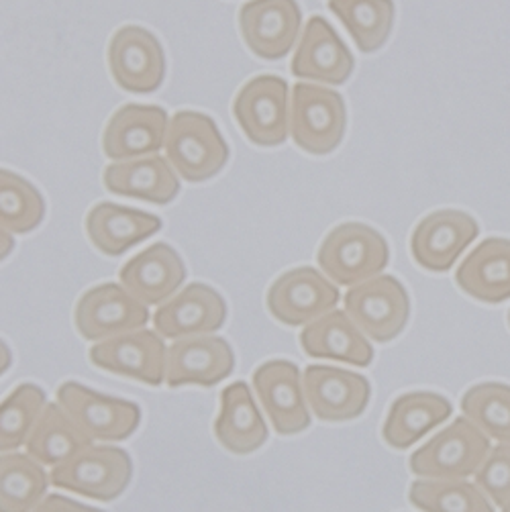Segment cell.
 <instances>
[{
  "label": "cell",
  "mask_w": 510,
  "mask_h": 512,
  "mask_svg": "<svg viewBox=\"0 0 510 512\" xmlns=\"http://www.w3.org/2000/svg\"><path fill=\"white\" fill-rule=\"evenodd\" d=\"M253 392L278 435L290 437L311 427V408L296 364L286 360L262 364L253 372Z\"/></svg>",
  "instance_id": "obj_12"
},
{
  "label": "cell",
  "mask_w": 510,
  "mask_h": 512,
  "mask_svg": "<svg viewBox=\"0 0 510 512\" xmlns=\"http://www.w3.org/2000/svg\"><path fill=\"white\" fill-rule=\"evenodd\" d=\"M343 302L347 317L376 343L396 339L411 319V298L406 288L388 274L351 286Z\"/></svg>",
  "instance_id": "obj_8"
},
{
  "label": "cell",
  "mask_w": 510,
  "mask_h": 512,
  "mask_svg": "<svg viewBox=\"0 0 510 512\" xmlns=\"http://www.w3.org/2000/svg\"><path fill=\"white\" fill-rule=\"evenodd\" d=\"M302 384L311 413L325 423L362 417L372 396L368 378L333 366H309L302 372Z\"/></svg>",
  "instance_id": "obj_16"
},
{
  "label": "cell",
  "mask_w": 510,
  "mask_h": 512,
  "mask_svg": "<svg viewBox=\"0 0 510 512\" xmlns=\"http://www.w3.org/2000/svg\"><path fill=\"white\" fill-rule=\"evenodd\" d=\"M408 500L421 512H494L492 500L468 480H417Z\"/></svg>",
  "instance_id": "obj_32"
},
{
  "label": "cell",
  "mask_w": 510,
  "mask_h": 512,
  "mask_svg": "<svg viewBox=\"0 0 510 512\" xmlns=\"http://www.w3.org/2000/svg\"><path fill=\"white\" fill-rule=\"evenodd\" d=\"M290 70L302 80L339 86L353 74V56L327 19L313 17L302 29Z\"/></svg>",
  "instance_id": "obj_21"
},
{
  "label": "cell",
  "mask_w": 510,
  "mask_h": 512,
  "mask_svg": "<svg viewBox=\"0 0 510 512\" xmlns=\"http://www.w3.org/2000/svg\"><path fill=\"white\" fill-rule=\"evenodd\" d=\"M490 449V439L464 417L419 447L408 466L425 480H466L480 470Z\"/></svg>",
  "instance_id": "obj_3"
},
{
  "label": "cell",
  "mask_w": 510,
  "mask_h": 512,
  "mask_svg": "<svg viewBox=\"0 0 510 512\" xmlns=\"http://www.w3.org/2000/svg\"><path fill=\"white\" fill-rule=\"evenodd\" d=\"M133 478L131 455L115 445L90 443L49 474V482L96 502L117 500Z\"/></svg>",
  "instance_id": "obj_4"
},
{
  "label": "cell",
  "mask_w": 510,
  "mask_h": 512,
  "mask_svg": "<svg viewBox=\"0 0 510 512\" xmlns=\"http://www.w3.org/2000/svg\"><path fill=\"white\" fill-rule=\"evenodd\" d=\"M170 127L168 113L158 105H125L102 133V151L113 162L156 156L164 149Z\"/></svg>",
  "instance_id": "obj_18"
},
{
  "label": "cell",
  "mask_w": 510,
  "mask_h": 512,
  "mask_svg": "<svg viewBox=\"0 0 510 512\" xmlns=\"http://www.w3.org/2000/svg\"><path fill=\"white\" fill-rule=\"evenodd\" d=\"M74 323L82 339L107 341L131 331L145 329L149 309L121 284L107 282L86 290L76 302Z\"/></svg>",
  "instance_id": "obj_10"
},
{
  "label": "cell",
  "mask_w": 510,
  "mask_h": 512,
  "mask_svg": "<svg viewBox=\"0 0 510 512\" xmlns=\"http://www.w3.org/2000/svg\"><path fill=\"white\" fill-rule=\"evenodd\" d=\"M186 276L180 253L160 241L137 253L121 268L119 284L149 309L168 302L182 288Z\"/></svg>",
  "instance_id": "obj_20"
},
{
  "label": "cell",
  "mask_w": 510,
  "mask_h": 512,
  "mask_svg": "<svg viewBox=\"0 0 510 512\" xmlns=\"http://www.w3.org/2000/svg\"><path fill=\"white\" fill-rule=\"evenodd\" d=\"M508 323H510V313H508Z\"/></svg>",
  "instance_id": "obj_40"
},
{
  "label": "cell",
  "mask_w": 510,
  "mask_h": 512,
  "mask_svg": "<svg viewBox=\"0 0 510 512\" xmlns=\"http://www.w3.org/2000/svg\"><path fill=\"white\" fill-rule=\"evenodd\" d=\"M331 13L364 54L380 49L394 25V0H329Z\"/></svg>",
  "instance_id": "obj_30"
},
{
  "label": "cell",
  "mask_w": 510,
  "mask_h": 512,
  "mask_svg": "<svg viewBox=\"0 0 510 512\" xmlns=\"http://www.w3.org/2000/svg\"><path fill=\"white\" fill-rule=\"evenodd\" d=\"M15 249V237L13 233L0 229V262H5Z\"/></svg>",
  "instance_id": "obj_37"
},
{
  "label": "cell",
  "mask_w": 510,
  "mask_h": 512,
  "mask_svg": "<svg viewBox=\"0 0 510 512\" xmlns=\"http://www.w3.org/2000/svg\"><path fill=\"white\" fill-rule=\"evenodd\" d=\"M166 160L186 182H207L229 162V145L217 123L196 111H180L166 133Z\"/></svg>",
  "instance_id": "obj_1"
},
{
  "label": "cell",
  "mask_w": 510,
  "mask_h": 512,
  "mask_svg": "<svg viewBox=\"0 0 510 512\" xmlns=\"http://www.w3.org/2000/svg\"><path fill=\"white\" fill-rule=\"evenodd\" d=\"M13 364V353L9 349V345L0 339V376H3Z\"/></svg>",
  "instance_id": "obj_38"
},
{
  "label": "cell",
  "mask_w": 510,
  "mask_h": 512,
  "mask_svg": "<svg viewBox=\"0 0 510 512\" xmlns=\"http://www.w3.org/2000/svg\"><path fill=\"white\" fill-rule=\"evenodd\" d=\"M502 512H510V502H506V504L502 506Z\"/></svg>",
  "instance_id": "obj_39"
},
{
  "label": "cell",
  "mask_w": 510,
  "mask_h": 512,
  "mask_svg": "<svg viewBox=\"0 0 510 512\" xmlns=\"http://www.w3.org/2000/svg\"><path fill=\"white\" fill-rule=\"evenodd\" d=\"M166 349V339L156 331L139 329L94 343L90 362L105 372L158 388L166 378Z\"/></svg>",
  "instance_id": "obj_13"
},
{
  "label": "cell",
  "mask_w": 510,
  "mask_h": 512,
  "mask_svg": "<svg viewBox=\"0 0 510 512\" xmlns=\"http://www.w3.org/2000/svg\"><path fill=\"white\" fill-rule=\"evenodd\" d=\"M457 286L468 296L500 304L510 298V239L488 237L482 241L455 274Z\"/></svg>",
  "instance_id": "obj_26"
},
{
  "label": "cell",
  "mask_w": 510,
  "mask_h": 512,
  "mask_svg": "<svg viewBox=\"0 0 510 512\" xmlns=\"http://www.w3.org/2000/svg\"><path fill=\"white\" fill-rule=\"evenodd\" d=\"M47 394L37 384L17 386L0 402V453L19 451L37 425Z\"/></svg>",
  "instance_id": "obj_33"
},
{
  "label": "cell",
  "mask_w": 510,
  "mask_h": 512,
  "mask_svg": "<svg viewBox=\"0 0 510 512\" xmlns=\"http://www.w3.org/2000/svg\"><path fill=\"white\" fill-rule=\"evenodd\" d=\"M347 111L343 96L331 88L298 82L290 94V135L313 156H327L343 141Z\"/></svg>",
  "instance_id": "obj_5"
},
{
  "label": "cell",
  "mask_w": 510,
  "mask_h": 512,
  "mask_svg": "<svg viewBox=\"0 0 510 512\" xmlns=\"http://www.w3.org/2000/svg\"><path fill=\"white\" fill-rule=\"evenodd\" d=\"M90 443L58 402H47L25 447L35 462L54 470Z\"/></svg>",
  "instance_id": "obj_28"
},
{
  "label": "cell",
  "mask_w": 510,
  "mask_h": 512,
  "mask_svg": "<svg viewBox=\"0 0 510 512\" xmlns=\"http://www.w3.org/2000/svg\"><path fill=\"white\" fill-rule=\"evenodd\" d=\"M56 396V402L92 443L125 441L139 429L141 408L131 400L100 394L74 380L64 382Z\"/></svg>",
  "instance_id": "obj_6"
},
{
  "label": "cell",
  "mask_w": 510,
  "mask_h": 512,
  "mask_svg": "<svg viewBox=\"0 0 510 512\" xmlns=\"http://www.w3.org/2000/svg\"><path fill=\"white\" fill-rule=\"evenodd\" d=\"M453 413L451 402L435 392H408L390 406L382 435L394 449L413 447Z\"/></svg>",
  "instance_id": "obj_27"
},
{
  "label": "cell",
  "mask_w": 510,
  "mask_h": 512,
  "mask_svg": "<svg viewBox=\"0 0 510 512\" xmlns=\"http://www.w3.org/2000/svg\"><path fill=\"white\" fill-rule=\"evenodd\" d=\"M162 229V219L121 207L115 202H98L86 217V235L107 258H121L131 247Z\"/></svg>",
  "instance_id": "obj_22"
},
{
  "label": "cell",
  "mask_w": 510,
  "mask_h": 512,
  "mask_svg": "<svg viewBox=\"0 0 510 512\" xmlns=\"http://www.w3.org/2000/svg\"><path fill=\"white\" fill-rule=\"evenodd\" d=\"M227 321V302L209 284L192 282L180 288L153 313V331L162 339L213 335Z\"/></svg>",
  "instance_id": "obj_17"
},
{
  "label": "cell",
  "mask_w": 510,
  "mask_h": 512,
  "mask_svg": "<svg viewBox=\"0 0 510 512\" xmlns=\"http://www.w3.org/2000/svg\"><path fill=\"white\" fill-rule=\"evenodd\" d=\"M45 219L41 192L23 176L0 168V229L13 235L35 231Z\"/></svg>",
  "instance_id": "obj_31"
},
{
  "label": "cell",
  "mask_w": 510,
  "mask_h": 512,
  "mask_svg": "<svg viewBox=\"0 0 510 512\" xmlns=\"http://www.w3.org/2000/svg\"><path fill=\"white\" fill-rule=\"evenodd\" d=\"M33 512H105V510L82 504L62 494H49L41 500V504Z\"/></svg>",
  "instance_id": "obj_36"
},
{
  "label": "cell",
  "mask_w": 510,
  "mask_h": 512,
  "mask_svg": "<svg viewBox=\"0 0 510 512\" xmlns=\"http://www.w3.org/2000/svg\"><path fill=\"white\" fill-rule=\"evenodd\" d=\"M300 345L306 355L317 360H335L355 368H368L374 360V347L357 329L345 311H331L306 325L300 333Z\"/></svg>",
  "instance_id": "obj_24"
},
{
  "label": "cell",
  "mask_w": 510,
  "mask_h": 512,
  "mask_svg": "<svg viewBox=\"0 0 510 512\" xmlns=\"http://www.w3.org/2000/svg\"><path fill=\"white\" fill-rule=\"evenodd\" d=\"M109 70L125 92L151 94L166 78V51L151 31L125 25L111 37Z\"/></svg>",
  "instance_id": "obj_11"
},
{
  "label": "cell",
  "mask_w": 510,
  "mask_h": 512,
  "mask_svg": "<svg viewBox=\"0 0 510 512\" xmlns=\"http://www.w3.org/2000/svg\"><path fill=\"white\" fill-rule=\"evenodd\" d=\"M388 243L364 223L337 225L321 243L317 262L335 286H357L380 276L388 266Z\"/></svg>",
  "instance_id": "obj_2"
},
{
  "label": "cell",
  "mask_w": 510,
  "mask_h": 512,
  "mask_svg": "<svg viewBox=\"0 0 510 512\" xmlns=\"http://www.w3.org/2000/svg\"><path fill=\"white\" fill-rule=\"evenodd\" d=\"M111 194L127 196L166 207L180 192V176L166 156H145L127 162H113L102 176Z\"/></svg>",
  "instance_id": "obj_23"
},
{
  "label": "cell",
  "mask_w": 510,
  "mask_h": 512,
  "mask_svg": "<svg viewBox=\"0 0 510 512\" xmlns=\"http://www.w3.org/2000/svg\"><path fill=\"white\" fill-rule=\"evenodd\" d=\"M215 435L217 441L235 455H249L268 441V425L245 382H235L223 390Z\"/></svg>",
  "instance_id": "obj_25"
},
{
  "label": "cell",
  "mask_w": 510,
  "mask_h": 512,
  "mask_svg": "<svg viewBox=\"0 0 510 512\" xmlns=\"http://www.w3.org/2000/svg\"><path fill=\"white\" fill-rule=\"evenodd\" d=\"M235 368V353L219 335H194L176 339L166 349V378L170 388H213L227 380Z\"/></svg>",
  "instance_id": "obj_14"
},
{
  "label": "cell",
  "mask_w": 510,
  "mask_h": 512,
  "mask_svg": "<svg viewBox=\"0 0 510 512\" xmlns=\"http://www.w3.org/2000/svg\"><path fill=\"white\" fill-rule=\"evenodd\" d=\"M478 488L496 504L510 502V443H498L474 474Z\"/></svg>",
  "instance_id": "obj_35"
},
{
  "label": "cell",
  "mask_w": 510,
  "mask_h": 512,
  "mask_svg": "<svg viewBox=\"0 0 510 512\" xmlns=\"http://www.w3.org/2000/svg\"><path fill=\"white\" fill-rule=\"evenodd\" d=\"M233 117L243 135L260 147L286 143L290 135V90L278 76H255L233 100Z\"/></svg>",
  "instance_id": "obj_7"
},
{
  "label": "cell",
  "mask_w": 510,
  "mask_h": 512,
  "mask_svg": "<svg viewBox=\"0 0 510 512\" xmlns=\"http://www.w3.org/2000/svg\"><path fill=\"white\" fill-rule=\"evenodd\" d=\"M47 488L45 468L29 453H0V512H33Z\"/></svg>",
  "instance_id": "obj_29"
},
{
  "label": "cell",
  "mask_w": 510,
  "mask_h": 512,
  "mask_svg": "<svg viewBox=\"0 0 510 512\" xmlns=\"http://www.w3.org/2000/svg\"><path fill=\"white\" fill-rule=\"evenodd\" d=\"M480 227L468 213L437 211L425 217L411 239V251L417 264L429 272H449L470 243L478 237Z\"/></svg>",
  "instance_id": "obj_19"
},
{
  "label": "cell",
  "mask_w": 510,
  "mask_h": 512,
  "mask_svg": "<svg viewBox=\"0 0 510 512\" xmlns=\"http://www.w3.org/2000/svg\"><path fill=\"white\" fill-rule=\"evenodd\" d=\"M239 31L255 56L282 60L302 31L300 7L296 0H249L239 11Z\"/></svg>",
  "instance_id": "obj_15"
},
{
  "label": "cell",
  "mask_w": 510,
  "mask_h": 512,
  "mask_svg": "<svg viewBox=\"0 0 510 512\" xmlns=\"http://www.w3.org/2000/svg\"><path fill=\"white\" fill-rule=\"evenodd\" d=\"M464 417L488 439L510 443V386L484 382L472 386L462 398Z\"/></svg>",
  "instance_id": "obj_34"
},
{
  "label": "cell",
  "mask_w": 510,
  "mask_h": 512,
  "mask_svg": "<svg viewBox=\"0 0 510 512\" xmlns=\"http://www.w3.org/2000/svg\"><path fill=\"white\" fill-rule=\"evenodd\" d=\"M268 311L288 327H306L339 304L337 286L319 270L300 266L284 272L268 290Z\"/></svg>",
  "instance_id": "obj_9"
}]
</instances>
